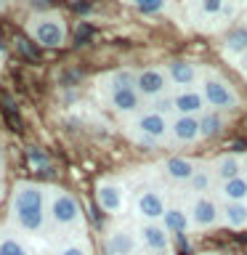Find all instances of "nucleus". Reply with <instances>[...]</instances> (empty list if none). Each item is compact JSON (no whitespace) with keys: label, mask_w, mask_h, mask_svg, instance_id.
<instances>
[{"label":"nucleus","mask_w":247,"mask_h":255,"mask_svg":"<svg viewBox=\"0 0 247 255\" xmlns=\"http://www.w3.org/2000/svg\"><path fill=\"white\" fill-rule=\"evenodd\" d=\"M11 215L19 231H27V234L43 231L45 218H48V197L43 186H37L32 181L16 183L11 194Z\"/></svg>","instance_id":"obj_1"},{"label":"nucleus","mask_w":247,"mask_h":255,"mask_svg":"<svg viewBox=\"0 0 247 255\" xmlns=\"http://www.w3.org/2000/svg\"><path fill=\"white\" fill-rule=\"evenodd\" d=\"M199 91H202L207 107L215 109V112H234L242 107V99H239V93L234 91V85L229 83L223 75L218 72L207 69L202 80H199Z\"/></svg>","instance_id":"obj_2"},{"label":"nucleus","mask_w":247,"mask_h":255,"mask_svg":"<svg viewBox=\"0 0 247 255\" xmlns=\"http://www.w3.org/2000/svg\"><path fill=\"white\" fill-rule=\"evenodd\" d=\"M48 215L61 229H75L83 223V207H80L77 197L64 191V189L51 191V197H48Z\"/></svg>","instance_id":"obj_3"},{"label":"nucleus","mask_w":247,"mask_h":255,"mask_svg":"<svg viewBox=\"0 0 247 255\" xmlns=\"http://www.w3.org/2000/svg\"><path fill=\"white\" fill-rule=\"evenodd\" d=\"M29 37L37 45L45 48H61L67 40V27H64L61 16L56 13H45V16H35L29 21Z\"/></svg>","instance_id":"obj_4"},{"label":"nucleus","mask_w":247,"mask_h":255,"mask_svg":"<svg viewBox=\"0 0 247 255\" xmlns=\"http://www.w3.org/2000/svg\"><path fill=\"white\" fill-rule=\"evenodd\" d=\"M133 130L135 135H138V141L141 143H159V141H165V138H170V120L162 117V115H157V112H138L133 120Z\"/></svg>","instance_id":"obj_5"},{"label":"nucleus","mask_w":247,"mask_h":255,"mask_svg":"<svg viewBox=\"0 0 247 255\" xmlns=\"http://www.w3.org/2000/svg\"><path fill=\"white\" fill-rule=\"evenodd\" d=\"M189 218H191V229H199V231L215 229L221 223V205L210 194L194 197L189 205Z\"/></svg>","instance_id":"obj_6"},{"label":"nucleus","mask_w":247,"mask_h":255,"mask_svg":"<svg viewBox=\"0 0 247 255\" xmlns=\"http://www.w3.org/2000/svg\"><path fill=\"white\" fill-rule=\"evenodd\" d=\"M167 88H170V80H167L165 69L159 67H146L135 72V91H138L141 99H159V96H167Z\"/></svg>","instance_id":"obj_7"},{"label":"nucleus","mask_w":247,"mask_h":255,"mask_svg":"<svg viewBox=\"0 0 247 255\" xmlns=\"http://www.w3.org/2000/svg\"><path fill=\"white\" fill-rule=\"evenodd\" d=\"M167 213L165 197L157 189H141L135 197V215L143 218V223H162Z\"/></svg>","instance_id":"obj_8"},{"label":"nucleus","mask_w":247,"mask_h":255,"mask_svg":"<svg viewBox=\"0 0 247 255\" xmlns=\"http://www.w3.org/2000/svg\"><path fill=\"white\" fill-rule=\"evenodd\" d=\"M165 75L170 80V85H175V91H186V88H194L197 80H202L199 75V67L189 59H173L167 61Z\"/></svg>","instance_id":"obj_9"},{"label":"nucleus","mask_w":247,"mask_h":255,"mask_svg":"<svg viewBox=\"0 0 247 255\" xmlns=\"http://www.w3.org/2000/svg\"><path fill=\"white\" fill-rule=\"evenodd\" d=\"M138 242H141L138 231H133L127 226H117L104 239V250H107V255H135Z\"/></svg>","instance_id":"obj_10"},{"label":"nucleus","mask_w":247,"mask_h":255,"mask_svg":"<svg viewBox=\"0 0 247 255\" xmlns=\"http://www.w3.org/2000/svg\"><path fill=\"white\" fill-rule=\"evenodd\" d=\"M175 104V117H202L207 112V101L199 88H186V91L173 93Z\"/></svg>","instance_id":"obj_11"},{"label":"nucleus","mask_w":247,"mask_h":255,"mask_svg":"<svg viewBox=\"0 0 247 255\" xmlns=\"http://www.w3.org/2000/svg\"><path fill=\"white\" fill-rule=\"evenodd\" d=\"M96 202H99L104 213L117 215L125 207V191L115 181H99V186H96Z\"/></svg>","instance_id":"obj_12"},{"label":"nucleus","mask_w":247,"mask_h":255,"mask_svg":"<svg viewBox=\"0 0 247 255\" xmlns=\"http://www.w3.org/2000/svg\"><path fill=\"white\" fill-rule=\"evenodd\" d=\"M138 239L143 247H149V253L165 255L170 250V234L162 223H141L138 226Z\"/></svg>","instance_id":"obj_13"},{"label":"nucleus","mask_w":247,"mask_h":255,"mask_svg":"<svg viewBox=\"0 0 247 255\" xmlns=\"http://www.w3.org/2000/svg\"><path fill=\"white\" fill-rule=\"evenodd\" d=\"M210 167H213V175H215V181H218V183H229V181L239 178V175H245L242 157H239V154H231V151H226V154H221V157H215Z\"/></svg>","instance_id":"obj_14"},{"label":"nucleus","mask_w":247,"mask_h":255,"mask_svg":"<svg viewBox=\"0 0 247 255\" xmlns=\"http://www.w3.org/2000/svg\"><path fill=\"white\" fill-rule=\"evenodd\" d=\"M170 138L175 143H194L202 138L199 117H173L170 120Z\"/></svg>","instance_id":"obj_15"},{"label":"nucleus","mask_w":247,"mask_h":255,"mask_svg":"<svg viewBox=\"0 0 247 255\" xmlns=\"http://www.w3.org/2000/svg\"><path fill=\"white\" fill-rule=\"evenodd\" d=\"M109 107L117 115H138L141 112V96L135 88H123V91L109 93Z\"/></svg>","instance_id":"obj_16"},{"label":"nucleus","mask_w":247,"mask_h":255,"mask_svg":"<svg viewBox=\"0 0 247 255\" xmlns=\"http://www.w3.org/2000/svg\"><path fill=\"white\" fill-rule=\"evenodd\" d=\"M199 162H194V159L189 157H167L165 159V175L175 183H189L191 175L197 173Z\"/></svg>","instance_id":"obj_17"},{"label":"nucleus","mask_w":247,"mask_h":255,"mask_svg":"<svg viewBox=\"0 0 247 255\" xmlns=\"http://www.w3.org/2000/svg\"><path fill=\"white\" fill-rule=\"evenodd\" d=\"M247 53V27H234L223 37V56L239 61Z\"/></svg>","instance_id":"obj_18"},{"label":"nucleus","mask_w":247,"mask_h":255,"mask_svg":"<svg viewBox=\"0 0 247 255\" xmlns=\"http://www.w3.org/2000/svg\"><path fill=\"white\" fill-rule=\"evenodd\" d=\"M162 226L167 229V234H186L191 231V218H189V210H183V207H167L165 218H162Z\"/></svg>","instance_id":"obj_19"},{"label":"nucleus","mask_w":247,"mask_h":255,"mask_svg":"<svg viewBox=\"0 0 247 255\" xmlns=\"http://www.w3.org/2000/svg\"><path fill=\"white\" fill-rule=\"evenodd\" d=\"M221 223L229 229H247V205L239 202H223L221 205Z\"/></svg>","instance_id":"obj_20"},{"label":"nucleus","mask_w":247,"mask_h":255,"mask_svg":"<svg viewBox=\"0 0 247 255\" xmlns=\"http://www.w3.org/2000/svg\"><path fill=\"white\" fill-rule=\"evenodd\" d=\"M221 199L223 202H239V205H247V175H239V178L229 181V183H221Z\"/></svg>","instance_id":"obj_21"},{"label":"nucleus","mask_w":247,"mask_h":255,"mask_svg":"<svg viewBox=\"0 0 247 255\" xmlns=\"http://www.w3.org/2000/svg\"><path fill=\"white\" fill-rule=\"evenodd\" d=\"M226 128V117L223 112H215V109H207L202 117H199V130H202V138H215V135L223 133Z\"/></svg>","instance_id":"obj_22"},{"label":"nucleus","mask_w":247,"mask_h":255,"mask_svg":"<svg viewBox=\"0 0 247 255\" xmlns=\"http://www.w3.org/2000/svg\"><path fill=\"white\" fill-rule=\"evenodd\" d=\"M213 183H215L213 167H207V165H199V167H197V173L191 175V181L186 183V186H189V191H194V197H205L207 191L213 189Z\"/></svg>","instance_id":"obj_23"},{"label":"nucleus","mask_w":247,"mask_h":255,"mask_svg":"<svg viewBox=\"0 0 247 255\" xmlns=\"http://www.w3.org/2000/svg\"><path fill=\"white\" fill-rule=\"evenodd\" d=\"M0 255H32V250L13 234V231L3 229L0 231Z\"/></svg>","instance_id":"obj_24"},{"label":"nucleus","mask_w":247,"mask_h":255,"mask_svg":"<svg viewBox=\"0 0 247 255\" xmlns=\"http://www.w3.org/2000/svg\"><path fill=\"white\" fill-rule=\"evenodd\" d=\"M107 88L112 91H123V88H135V72L130 69H117L107 77Z\"/></svg>","instance_id":"obj_25"},{"label":"nucleus","mask_w":247,"mask_h":255,"mask_svg":"<svg viewBox=\"0 0 247 255\" xmlns=\"http://www.w3.org/2000/svg\"><path fill=\"white\" fill-rule=\"evenodd\" d=\"M197 11L202 19H223V11H226V3L223 0H199Z\"/></svg>","instance_id":"obj_26"},{"label":"nucleus","mask_w":247,"mask_h":255,"mask_svg":"<svg viewBox=\"0 0 247 255\" xmlns=\"http://www.w3.org/2000/svg\"><path fill=\"white\" fill-rule=\"evenodd\" d=\"M56 255H93V250H91V245H88L85 237H77V239H72V242L64 245Z\"/></svg>","instance_id":"obj_27"},{"label":"nucleus","mask_w":247,"mask_h":255,"mask_svg":"<svg viewBox=\"0 0 247 255\" xmlns=\"http://www.w3.org/2000/svg\"><path fill=\"white\" fill-rule=\"evenodd\" d=\"M151 112H157V115H162V117H167V115H173V117H175L173 96L167 93V96H159V99H154V101H151Z\"/></svg>","instance_id":"obj_28"},{"label":"nucleus","mask_w":247,"mask_h":255,"mask_svg":"<svg viewBox=\"0 0 247 255\" xmlns=\"http://www.w3.org/2000/svg\"><path fill=\"white\" fill-rule=\"evenodd\" d=\"M16 45H19V51L27 56L29 61H37L40 59V51H37V43L32 37H24V35H19L16 37Z\"/></svg>","instance_id":"obj_29"},{"label":"nucleus","mask_w":247,"mask_h":255,"mask_svg":"<svg viewBox=\"0 0 247 255\" xmlns=\"http://www.w3.org/2000/svg\"><path fill=\"white\" fill-rule=\"evenodd\" d=\"M27 159H29V165H32V167H40V170H48V157H45V151H43V149H37V146H29V149H27Z\"/></svg>","instance_id":"obj_30"},{"label":"nucleus","mask_w":247,"mask_h":255,"mask_svg":"<svg viewBox=\"0 0 247 255\" xmlns=\"http://www.w3.org/2000/svg\"><path fill=\"white\" fill-rule=\"evenodd\" d=\"M133 8L141 11V13H162L167 5L162 3V0H154V3H133Z\"/></svg>","instance_id":"obj_31"},{"label":"nucleus","mask_w":247,"mask_h":255,"mask_svg":"<svg viewBox=\"0 0 247 255\" xmlns=\"http://www.w3.org/2000/svg\"><path fill=\"white\" fill-rule=\"evenodd\" d=\"M88 37H91V27H88V24H83V27L77 29V43H85Z\"/></svg>","instance_id":"obj_32"},{"label":"nucleus","mask_w":247,"mask_h":255,"mask_svg":"<svg viewBox=\"0 0 247 255\" xmlns=\"http://www.w3.org/2000/svg\"><path fill=\"white\" fill-rule=\"evenodd\" d=\"M237 67H239V72H242V75L247 77V53H245V56H242V59H239V61H237Z\"/></svg>","instance_id":"obj_33"},{"label":"nucleus","mask_w":247,"mask_h":255,"mask_svg":"<svg viewBox=\"0 0 247 255\" xmlns=\"http://www.w3.org/2000/svg\"><path fill=\"white\" fill-rule=\"evenodd\" d=\"M242 165H245V175H247V154L242 157Z\"/></svg>","instance_id":"obj_34"},{"label":"nucleus","mask_w":247,"mask_h":255,"mask_svg":"<svg viewBox=\"0 0 247 255\" xmlns=\"http://www.w3.org/2000/svg\"><path fill=\"white\" fill-rule=\"evenodd\" d=\"M0 165H3V146H0Z\"/></svg>","instance_id":"obj_35"},{"label":"nucleus","mask_w":247,"mask_h":255,"mask_svg":"<svg viewBox=\"0 0 247 255\" xmlns=\"http://www.w3.org/2000/svg\"><path fill=\"white\" fill-rule=\"evenodd\" d=\"M0 194H3V183H0Z\"/></svg>","instance_id":"obj_36"},{"label":"nucleus","mask_w":247,"mask_h":255,"mask_svg":"<svg viewBox=\"0 0 247 255\" xmlns=\"http://www.w3.org/2000/svg\"><path fill=\"white\" fill-rule=\"evenodd\" d=\"M0 53H3V43H0Z\"/></svg>","instance_id":"obj_37"},{"label":"nucleus","mask_w":247,"mask_h":255,"mask_svg":"<svg viewBox=\"0 0 247 255\" xmlns=\"http://www.w3.org/2000/svg\"><path fill=\"white\" fill-rule=\"evenodd\" d=\"M149 255H157V253H149Z\"/></svg>","instance_id":"obj_38"}]
</instances>
